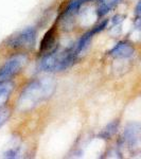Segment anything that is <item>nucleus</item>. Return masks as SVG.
<instances>
[{"mask_svg":"<svg viewBox=\"0 0 141 159\" xmlns=\"http://www.w3.org/2000/svg\"><path fill=\"white\" fill-rule=\"evenodd\" d=\"M56 83L52 78H40L32 81L20 93L17 108L25 112L49 99L55 90Z\"/></svg>","mask_w":141,"mask_h":159,"instance_id":"f257e3e1","label":"nucleus"},{"mask_svg":"<svg viewBox=\"0 0 141 159\" xmlns=\"http://www.w3.org/2000/svg\"><path fill=\"white\" fill-rule=\"evenodd\" d=\"M80 55L81 53L79 52L75 43L64 49L56 48L40 61L39 69L43 71L65 70L71 67L75 63V61L80 57Z\"/></svg>","mask_w":141,"mask_h":159,"instance_id":"f03ea898","label":"nucleus"},{"mask_svg":"<svg viewBox=\"0 0 141 159\" xmlns=\"http://www.w3.org/2000/svg\"><path fill=\"white\" fill-rule=\"evenodd\" d=\"M27 61L28 57L25 54H16L7 61V63L0 68V82L10 81L11 78L21 71Z\"/></svg>","mask_w":141,"mask_h":159,"instance_id":"7ed1b4c3","label":"nucleus"},{"mask_svg":"<svg viewBox=\"0 0 141 159\" xmlns=\"http://www.w3.org/2000/svg\"><path fill=\"white\" fill-rule=\"evenodd\" d=\"M35 40H36V31L34 28H25L10 38L7 43L14 49H28L34 46Z\"/></svg>","mask_w":141,"mask_h":159,"instance_id":"20e7f679","label":"nucleus"},{"mask_svg":"<svg viewBox=\"0 0 141 159\" xmlns=\"http://www.w3.org/2000/svg\"><path fill=\"white\" fill-rule=\"evenodd\" d=\"M89 0H71L69 2V4L67 6L64 12L61 15V21L63 22L64 25H68L69 24L72 22V20L76 15L79 14L81 7L84 6L85 3H87Z\"/></svg>","mask_w":141,"mask_h":159,"instance_id":"39448f33","label":"nucleus"},{"mask_svg":"<svg viewBox=\"0 0 141 159\" xmlns=\"http://www.w3.org/2000/svg\"><path fill=\"white\" fill-rule=\"evenodd\" d=\"M123 139L129 147H135L141 141V124L136 122L129 123L123 133Z\"/></svg>","mask_w":141,"mask_h":159,"instance_id":"423d86ee","label":"nucleus"},{"mask_svg":"<svg viewBox=\"0 0 141 159\" xmlns=\"http://www.w3.org/2000/svg\"><path fill=\"white\" fill-rule=\"evenodd\" d=\"M108 54L115 58H130L135 54V49L130 43L120 42L109 51Z\"/></svg>","mask_w":141,"mask_h":159,"instance_id":"0eeeda50","label":"nucleus"},{"mask_svg":"<svg viewBox=\"0 0 141 159\" xmlns=\"http://www.w3.org/2000/svg\"><path fill=\"white\" fill-rule=\"evenodd\" d=\"M119 0H97V12L99 16H104L117 6Z\"/></svg>","mask_w":141,"mask_h":159,"instance_id":"6e6552de","label":"nucleus"},{"mask_svg":"<svg viewBox=\"0 0 141 159\" xmlns=\"http://www.w3.org/2000/svg\"><path fill=\"white\" fill-rule=\"evenodd\" d=\"M13 91V84L10 81L0 82V109L9 100Z\"/></svg>","mask_w":141,"mask_h":159,"instance_id":"1a4fd4ad","label":"nucleus"},{"mask_svg":"<svg viewBox=\"0 0 141 159\" xmlns=\"http://www.w3.org/2000/svg\"><path fill=\"white\" fill-rule=\"evenodd\" d=\"M55 36H56V32H55V28L53 27L52 29H50L43 36L42 43H40V52L43 51L49 50L55 42Z\"/></svg>","mask_w":141,"mask_h":159,"instance_id":"9d476101","label":"nucleus"},{"mask_svg":"<svg viewBox=\"0 0 141 159\" xmlns=\"http://www.w3.org/2000/svg\"><path fill=\"white\" fill-rule=\"evenodd\" d=\"M118 125H119V122H117V121L111 122V124L107 125V127H105V129H104V130L102 132V136H103L105 139H108V138H111V136L117 132Z\"/></svg>","mask_w":141,"mask_h":159,"instance_id":"9b49d317","label":"nucleus"},{"mask_svg":"<svg viewBox=\"0 0 141 159\" xmlns=\"http://www.w3.org/2000/svg\"><path fill=\"white\" fill-rule=\"evenodd\" d=\"M135 25L141 29V0H139L135 7Z\"/></svg>","mask_w":141,"mask_h":159,"instance_id":"f8f14e48","label":"nucleus"},{"mask_svg":"<svg viewBox=\"0 0 141 159\" xmlns=\"http://www.w3.org/2000/svg\"><path fill=\"white\" fill-rule=\"evenodd\" d=\"M10 117V112L7 109H0V127L4 124Z\"/></svg>","mask_w":141,"mask_h":159,"instance_id":"ddd939ff","label":"nucleus"}]
</instances>
